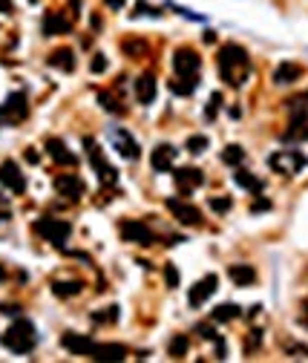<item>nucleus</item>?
Instances as JSON below:
<instances>
[{"label": "nucleus", "instance_id": "obj_1", "mask_svg": "<svg viewBox=\"0 0 308 363\" xmlns=\"http://www.w3.org/2000/svg\"><path fill=\"white\" fill-rule=\"evenodd\" d=\"M219 72H222V81L228 84V87H233V90L245 87L248 75H251V58H248L245 47H239V44H225V47L219 49Z\"/></svg>", "mask_w": 308, "mask_h": 363}, {"label": "nucleus", "instance_id": "obj_2", "mask_svg": "<svg viewBox=\"0 0 308 363\" xmlns=\"http://www.w3.org/2000/svg\"><path fill=\"white\" fill-rule=\"evenodd\" d=\"M3 346L15 354H29V351L38 346V331H35V323L18 317L15 323L9 326V331L3 334Z\"/></svg>", "mask_w": 308, "mask_h": 363}, {"label": "nucleus", "instance_id": "obj_3", "mask_svg": "<svg viewBox=\"0 0 308 363\" xmlns=\"http://www.w3.org/2000/svg\"><path fill=\"white\" fill-rule=\"evenodd\" d=\"M32 231L41 236V239H46V242L64 248V242H67L69 234H72V225H69L67 219H58V216H41V219H35Z\"/></svg>", "mask_w": 308, "mask_h": 363}, {"label": "nucleus", "instance_id": "obj_4", "mask_svg": "<svg viewBox=\"0 0 308 363\" xmlns=\"http://www.w3.org/2000/svg\"><path fill=\"white\" fill-rule=\"evenodd\" d=\"M268 167L282 176H297L308 167V156L302 150H276L268 156Z\"/></svg>", "mask_w": 308, "mask_h": 363}, {"label": "nucleus", "instance_id": "obj_5", "mask_svg": "<svg viewBox=\"0 0 308 363\" xmlns=\"http://www.w3.org/2000/svg\"><path fill=\"white\" fill-rule=\"evenodd\" d=\"M84 147H87V159H90L92 170L98 173V179H101L104 185H115V182H118V170H115L113 164L104 159L98 141H95V139H84Z\"/></svg>", "mask_w": 308, "mask_h": 363}, {"label": "nucleus", "instance_id": "obj_6", "mask_svg": "<svg viewBox=\"0 0 308 363\" xmlns=\"http://www.w3.org/2000/svg\"><path fill=\"white\" fill-rule=\"evenodd\" d=\"M118 231H121V239L124 242H136V245H144V248L156 242L153 231L144 222H138V219H124V222L118 225Z\"/></svg>", "mask_w": 308, "mask_h": 363}, {"label": "nucleus", "instance_id": "obj_7", "mask_svg": "<svg viewBox=\"0 0 308 363\" xmlns=\"http://www.w3.org/2000/svg\"><path fill=\"white\" fill-rule=\"evenodd\" d=\"M0 116H3V124H18L29 116V101L23 93H12L6 98V104L0 107Z\"/></svg>", "mask_w": 308, "mask_h": 363}, {"label": "nucleus", "instance_id": "obj_8", "mask_svg": "<svg viewBox=\"0 0 308 363\" xmlns=\"http://www.w3.org/2000/svg\"><path fill=\"white\" fill-rule=\"evenodd\" d=\"M173 67H176V75H196L199 67H202V55L196 49H176L173 52Z\"/></svg>", "mask_w": 308, "mask_h": 363}, {"label": "nucleus", "instance_id": "obj_9", "mask_svg": "<svg viewBox=\"0 0 308 363\" xmlns=\"http://www.w3.org/2000/svg\"><path fill=\"white\" fill-rule=\"evenodd\" d=\"M216 285H219V277H216V274H207V277H202V280H199L193 288H190V294H187V303H190V308H202V305L210 300V294L216 291Z\"/></svg>", "mask_w": 308, "mask_h": 363}, {"label": "nucleus", "instance_id": "obj_10", "mask_svg": "<svg viewBox=\"0 0 308 363\" xmlns=\"http://www.w3.org/2000/svg\"><path fill=\"white\" fill-rule=\"evenodd\" d=\"M110 139H113V147H115V150L121 153L124 159H130V162H136L138 156H141V150H138V141L133 139V136H130L124 127H113V130H110Z\"/></svg>", "mask_w": 308, "mask_h": 363}, {"label": "nucleus", "instance_id": "obj_11", "mask_svg": "<svg viewBox=\"0 0 308 363\" xmlns=\"http://www.w3.org/2000/svg\"><path fill=\"white\" fill-rule=\"evenodd\" d=\"M61 346H64L69 354L90 357V351H92V346H95V340L87 337V334H78V331H64V337H61Z\"/></svg>", "mask_w": 308, "mask_h": 363}, {"label": "nucleus", "instance_id": "obj_12", "mask_svg": "<svg viewBox=\"0 0 308 363\" xmlns=\"http://www.w3.org/2000/svg\"><path fill=\"white\" fill-rule=\"evenodd\" d=\"M156 93H159V81H156V72H141L136 78V98L138 104H153L156 101Z\"/></svg>", "mask_w": 308, "mask_h": 363}, {"label": "nucleus", "instance_id": "obj_13", "mask_svg": "<svg viewBox=\"0 0 308 363\" xmlns=\"http://www.w3.org/2000/svg\"><path fill=\"white\" fill-rule=\"evenodd\" d=\"M0 185L9 188L12 193H23V190H26V179H23L21 167H18L15 162H3L0 164Z\"/></svg>", "mask_w": 308, "mask_h": 363}, {"label": "nucleus", "instance_id": "obj_14", "mask_svg": "<svg viewBox=\"0 0 308 363\" xmlns=\"http://www.w3.org/2000/svg\"><path fill=\"white\" fill-rule=\"evenodd\" d=\"M167 211L182 225H202V211L193 208V205H187V202H182V199H167Z\"/></svg>", "mask_w": 308, "mask_h": 363}, {"label": "nucleus", "instance_id": "obj_15", "mask_svg": "<svg viewBox=\"0 0 308 363\" xmlns=\"http://www.w3.org/2000/svg\"><path fill=\"white\" fill-rule=\"evenodd\" d=\"M176 156H179V147H173V144H159V147L153 150V156H150V164H153L156 173H167V170H173Z\"/></svg>", "mask_w": 308, "mask_h": 363}, {"label": "nucleus", "instance_id": "obj_16", "mask_svg": "<svg viewBox=\"0 0 308 363\" xmlns=\"http://www.w3.org/2000/svg\"><path fill=\"white\" fill-rule=\"evenodd\" d=\"M55 190L61 196H67V199H81V193H84V182H81L75 173H61L55 176Z\"/></svg>", "mask_w": 308, "mask_h": 363}, {"label": "nucleus", "instance_id": "obj_17", "mask_svg": "<svg viewBox=\"0 0 308 363\" xmlns=\"http://www.w3.org/2000/svg\"><path fill=\"white\" fill-rule=\"evenodd\" d=\"M205 182V173L199 170V167H179L176 170V185H179V190H182V196H187L193 188H199Z\"/></svg>", "mask_w": 308, "mask_h": 363}, {"label": "nucleus", "instance_id": "obj_18", "mask_svg": "<svg viewBox=\"0 0 308 363\" xmlns=\"http://www.w3.org/2000/svg\"><path fill=\"white\" fill-rule=\"evenodd\" d=\"M46 153H49L58 164H67V167H75V164H78L75 153L69 150L67 141H61V139H46Z\"/></svg>", "mask_w": 308, "mask_h": 363}, {"label": "nucleus", "instance_id": "obj_19", "mask_svg": "<svg viewBox=\"0 0 308 363\" xmlns=\"http://www.w3.org/2000/svg\"><path fill=\"white\" fill-rule=\"evenodd\" d=\"M90 357L92 360H124L127 346H121V343H95Z\"/></svg>", "mask_w": 308, "mask_h": 363}, {"label": "nucleus", "instance_id": "obj_20", "mask_svg": "<svg viewBox=\"0 0 308 363\" xmlns=\"http://www.w3.org/2000/svg\"><path fill=\"white\" fill-rule=\"evenodd\" d=\"M72 32V21L64 18L61 12H46L44 15V35H69Z\"/></svg>", "mask_w": 308, "mask_h": 363}, {"label": "nucleus", "instance_id": "obj_21", "mask_svg": "<svg viewBox=\"0 0 308 363\" xmlns=\"http://www.w3.org/2000/svg\"><path fill=\"white\" fill-rule=\"evenodd\" d=\"M228 277L233 280V285H253L256 282V268L253 265H248V262H233L228 268Z\"/></svg>", "mask_w": 308, "mask_h": 363}, {"label": "nucleus", "instance_id": "obj_22", "mask_svg": "<svg viewBox=\"0 0 308 363\" xmlns=\"http://www.w3.org/2000/svg\"><path fill=\"white\" fill-rule=\"evenodd\" d=\"M302 75V67L294 64V61H282L279 67L274 70V84H294Z\"/></svg>", "mask_w": 308, "mask_h": 363}, {"label": "nucleus", "instance_id": "obj_23", "mask_svg": "<svg viewBox=\"0 0 308 363\" xmlns=\"http://www.w3.org/2000/svg\"><path fill=\"white\" fill-rule=\"evenodd\" d=\"M233 182H236L239 188L251 190V193H262V188H265L262 179H256L251 170H242V167H236V170H233Z\"/></svg>", "mask_w": 308, "mask_h": 363}, {"label": "nucleus", "instance_id": "obj_24", "mask_svg": "<svg viewBox=\"0 0 308 363\" xmlns=\"http://www.w3.org/2000/svg\"><path fill=\"white\" fill-rule=\"evenodd\" d=\"M49 67L64 70V72H72L75 70V52H72V49H55V52L49 55Z\"/></svg>", "mask_w": 308, "mask_h": 363}, {"label": "nucleus", "instance_id": "obj_25", "mask_svg": "<svg viewBox=\"0 0 308 363\" xmlns=\"http://www.w3.org/2000/svg\"><path fill=\"white\" fill-rule=\"evenodd\" d=\"M52 291H55L58 297L69 300V297H78V294L84 291V282L81 280H55L52 282Z\"/></svg>", "mask_w": 308, "mask_h": 363}, {"label": "nucleus", "instance_id": "obj_26", "mask_svg": "<svg viewBox=\"0 0 308 363\" xmlns=\"http://www.w3.org/2000/svg\"><path fill=\"white\" fill-rule=\"evenodd\" d=\"M196 87H199V78H196V75H176L170 81V90L176 95H190Z\"/></svg>", "mask_w": 308, "mask_h": 363}, {"label": "nucleus", "instance_id": "obj_27", "mask_svg": "<svg viewBox=\"0 0 308 363\" xmlns=\"http://www.w3.org/2000/svg\"><path fill=\"white\" fill-rule=\"evenodd\" d=\"M210 317H213V323H230V320L239 317V305L236 303H222L210 311Z\"/></svg>", "mask_w": 308, "mask_h": 363}, {"label": "nucleus", "instance_id": "obj_28", "mask_svg": "<svg viewBox=\"0 0 308 363\" xmlns=\"http://www.w3.org/2000/svg\"><path fill=\"white\" fill-rule=\"evenodd\" d=\"M187 349H190V340H187V334H176V337H170V343H167V354L170 357H184L187 354Z\"/></svg>", "mask_w": 308, "mask_h": 363}, {"label": "nucleus", "instance_id": "obj_29", "mask_svg": "<svg viewBox=\"0 0 308 363\" xmlns=\"http://www.w3.org/2000/svg\"><path fill=\"white\" fill-rule=\"evenodd\" d=\"M121 49H124V55H130V58H144V55H147V44L138 41V38H127V41H121Z\"/></svg>", "mask_w": 308, "mask_h": 363}, {"label": "nucleus", "instance_id": "obj_30", "mask_svg": "<svg viewBox=\"0 0 308 363\" xmlns=\"http://www.w3.org/2000/svg\"><path fill=\"white\" fill-rule=\"evenodd\" d=\"M222 162L230 164V167H239L245 162V150H242L239 144H228L225 150H222Z\"/></svg>", "mask_w": 308, "mask_h": 363}, {"label": "nucleus", "instance_id": "obj_31", "mask_svg": "<svg viewBox=\"0 0 308 363\" xmlns=\"http://www.w3.org/2000/svg\"><path fill=\"white\" fill-rule=\"evenodd\" d=\"M92 323H115L118 320V305H107V308H95L90 311Z\"/></svg>", "mask_w": 308, "mask_h": 363}, {"label": "nucleus", "instance_id": "obj_32", "mask_svg": "<svg viewBox=\"0 0 308 363\" xmlns=\"http://www.w3.org/2000/svg\"><path fill=\"white\" fill-rule=\"evenodd\" d=\"M98 101H101L104 110H110V113H115V116H124V104H118V101H115V95L98 93Z\"/></svg>", "mask_w": 308, "mask_h": 363}, {"label": "nucleus", "instance_id": "obj_33", "mask_svg": "<svg viewBox=\"0 0 308 363\" xmlns=\"http://www.w3.org/2000/svg\"><path fill=\"white\" fill-rule=\"evenodd\" d=\"M210 211H216V213H228L230 208H233V199L230 196H210Z\"/></svg>", "mask_w": 308, "mask_h": 363}, {"label": "nucleus", "instance_id": "obj_34", "mask_svg": "<svg viewBox=\"0 0 308 363\" xmlns=\"http://www.w3.org/2000/svg\"><path fill=\"white\" fill-rule=\"evenodd\" d=\"M184 147L193 153V156H199V153H205V150H207V136H190Z\"/></svg>", "mask_w": 308, "mask_h": 363}, {"label": "nucleus", "instance_id": "obj_35", "mask_svg": "<svg viewBox=\"0 0 308 363\" xmlns=\"http://www.w3.org/2000/svg\"><path fill=\"white\" fill-rule=\"evenodd\" d=\"M179 280H182L179 268H176L173 262H167V265H164V282H167V288H179Z\"/></svg>", "mask_w": 308, "mask_h": 363}, {"label": "nucleus", "instance_id": "obj_36", "mask_svg": "<svg viewBox=\"0 0 308 363\" xmlns=\"http://www.w3.org/2000/svg\"><path fill=\"white\" fill-rule=\"evenodd\" d=\"M219 107H222V93H213V95H210V101H207V107H205V118H207V121H213V118H216Z\"/></svg>", "mask_w": 308, "mask_h": 363}, {"label": "nucleus", "instance_id": "obj_37", "mask_svg": "<svg viewBox=\"0 0 308 363\" xmlns=\"http://www.w3.org/2000/svg\"><path fill=\"white\" fill-rule=\"evenodd\" d=\"M133 18H161V9H153V6H147V3H136Z\"/></svg>", "mask_w": 308, "mask_h": 363}, {"label": "nucleus", "instance_id": "obj_38", "mask_svg": "<svg viewBox=\"0 0 308 363\" xmlns=\"http://www.w3.org/2000/svg\"><path fill=\"white\" fill-rule=\"evenodd\" d=\"M259 343H262V331H259V328H253V331H251V337L245 340V351L251 354L253 349H259Z\"/></svg>", "mask_w": 308, "mask_h": 363}, {"label": "nucleus", "instance_id": "obj_39", "mask_svg": "<svg viewBox=\"0 0 308 363\" xmlns=\"http://www.w3.org/2000/svg\"><path fill=\"white\" fill-rule=\"evenodd\" d=\"M196 334H199V337H205V340H216L219 337L216 328L210 326V323H199V326H196Z\"/></svg>", "mask_w": 308, "mask_h": 363}, {"label": "nucleus", "instance_id": "obj_40", "mask_svg": "<svg viewBox=\"0 0 308 363\" xmlns=\"http://www.w3.org/2000/svg\"><path fill=\"white\" fill-rule=\"evenodd\" d=\"M90 70L95 72V75H101L104 70H107V55H101V52H98V55H95V58H92V64H90Z\"/></svg>", "mask_w": 308, "mask_h": 363}, {"label": "nucleus", "instance_id": "obj_41", "mask_svg": "<svg viewBox=\"0 0 308 363\" xmlns=\"http://www.w3.org/2000/svg\"><path fill=\"white\" fill-rule=\"evenodd\" d=\"M262 211H271V199H256L251 205V213H262Z\"/></svg>", "mask_w": 308, "mask_h": 363}, {"label": "nucleus", "instance_id": "obj_42", "mask_svg": "<svg viewBox=\"0 0 308 363\" xmlns=\"http://www.w3.org/2000/svg\"><path fill=\"white\" fill-rule=\"evenodd\" d=\"M213 343H216V357H219V360H222V357H228V346H225V340L216 337Z\"/></svg>", "mask_w": 308, "mask_h": 363}, {"label": "nucleus", "instance_id": "obj_43", "mask_svg": "<svg viewBox=\"0 0 308 363\" xmlns=\"http://www.w3.org/2000/svg\"><path fill=\"white\" fill-rule=\"evenodd\" d=\"M0 311H3V314H12V317H15V314H21V305H15V303H3V305H0Z\"/></svg>", "mask_w": 308, "mask_h": 363}, {"label": "nucleus", "instance_id": "obj_44", "mask_svg": "<svg viewBox=\"0 0 308 363\" xmlns=\"http://www.w3.org/2000/svg\"><path fill=\"white\" fill-rule=\"evenodd\" d=\"M0 12L12 15V12H15V3H12V0H0Z\"/></svg>", "mask_w": 308, "mask_h": 363}, {"label": "nucleus", "instance_id": "obj_45", "mask_svg": "<svg viewBox=\"0 0 308 363\" xmlns=\"http://www.w3.org/2000/svg\"><path fill=\"white\" fill-rule=\"evenodd\" d=\"M104 3H107V6H110L113 12H118V9H124V0H104Z\"/></svg>", "mask_w": 308, "mask_h": 363}, {"label": "nucleus", "instance_id": "obj_46", "mask_svg": "<svg viewBox=\"0 0 308 363\" xmlns=\"http://www.w3.org/2000/svg\"><path fill=\"white\" fill-rule=\"evenodd\" d=\"M288 351H291V354H305L308 357V346H291Z\"/></svg>", "mask_w": 308, "mask_h": 363}, {"label": "nucleus", "instance_id": "obj_47", "mask_svg": "<svg viewBox=\"0 0 308 363\" xmlns=\"http://www.w3.org/2000/svg\"><path fill=\"white\" fill-rule=\"evenodd\" d=\"M69 6H72V15L78 18V15H81V0H69Z\"/></svg>", "mask_w": 308, "mask_h": 363}, {"label": "nucleus", "instance_id": "obj_48", "mask_svg": "<svg viewBox=\"0 0 308 363\" xmlns=\"http://www.w3.org/2000/svg\"><path fill=\"white\" fill-rule=\"evenodd\" d=\"M26 162H29V164H38V153H35V150H26Z\"/></svg>", "mask_w": 308, "mask_h": 363}, {"label": "nucleus", "instance_id": "obj_49", "mask_svg": "<svg viewBox=\"0 0 308 363\" xmlns=\"http://www.w3.org/2000/svg\"><path fill=\"white\" fill-rule=\"evenodd\" d=\"M0 208H6V196H0ZM0 219H9V211H0Z\"/></svg>", "mask_w": 308, "mask_h": 363}, {"label": "nucleus", "instance_id": "obj_50", "mask_svg": "<svg viewBox=\"0 0 308 363\" xmlns=\"http://www.w3.org/2000/svg\"><path fill=\"white\" fill-rule=\"evenodd\" d=\"M213 41H216V32H210V29H207V32H205V44H213Z\"/></svg>", "mask_w": 308, "mask_h": 363}, {"label": "nucleus", "instance_id": "obj_51", "mask_svg": "<svg viewBox=\"0 0 308 363\" xmlns=\"http://www.w3.org/2000/svg\"><path fill=\"white\" fill-rule=\"evenodd\" d=\"M6 280V268H3V265H0V282Z\"/></svg>", "mask_w": 308, "mask_h": 363}, {"label": "nucleus", "instance_id": "obj_52", "mask_svg": "<svg viewBox=\"0 0 308 363\" xmlns=\"http://www.w3.org/2000/svg\"><path fill=\"white\" fill-rule=\"evenodd\" d=\"M0 124H3V116H0Z\"/></svg>", "mask_w": 308, "mask_h": 363}, {"label": "nucleus", "instance_id": "obj_53", "mask_svg": "<svg viewBox=\"0 0 308 363\" xmlns=\"http://www.w3.org/2000/svg\"><path fill=\"white\" fill-rule=\"evenodd\" d=\"M305 139H308V130H305Z\"/></svg>", "mask_w": 308, "mask_h": 363}, {"label": "nucleus", "instance_id": "obj_54", "mask_svg": "<svg viewBox=\"0 0 308 363\" xmlns=\"http://www.w3.org/2000/svg\"><path fill=\"white\" fill-rule=\"evenodd\" d=\"M305 326H308V320H305Z\"/></svg>", "mask_w": 308, "mask_h": 363}]
</instances>
